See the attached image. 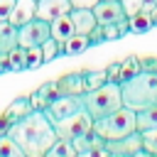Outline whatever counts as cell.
Instances as JSON below:
<instances>
[{
	"mask_svg": "<svg viewBox=\"0 0 157 157\" xmlns=\"http://www.w3.org/2000/svg\"><path fill=\"white\" fill-rule=\"evenodd\" d=\"M5 135L25 152V157H44V152L56 142L54 123L44 115V110L27 113L17 123H12Z\"/></svg>",
	"mask_w": 157,
	"mask_h": 157,
	"instance_id": "6da1fadb",
	"label": "cell"
},
{
	"mask_svg": "<svg viewBox=\"0 0 157 157\" xmlns=\"http://www.w3.org/2000/svg\"><path fill=\"white\" fill-rule=\"evenodd\" d=\"M123 105L132 108L135 113L157 103V71H137L130 78L120 81Z\"/></svg>",
	"mask_w": 157,
	"mask_h": 157,
	"instance_id": "7a4b0ae2",
	"label": "cell"
},
{
	"mask_svg": "<svg viewBox=\"0 0 157 157\" xmlns=\"http://www.w3.org/2000/svg\"><path fill=\"white\" fill-rule=\"evenodd\" d=\"M135 130H137V125H135V110L128 108V105H120L113 113H108L103 118H96L91 132L96 137H101L103 142H108V140L125 137V135H130Z\"/></svg>",
	"mask_w": 157,
	"mask_h": 157,
	"instance_id": "3957f363",
	"label": "cell"
},
{
	"mask_svg": "<svg viewBox=\"0 0 157 157\" xmlns=\"http://www.w3.org/2000/svg\"><path fill=\"white\" fill-rule=\"evenodd\" d=\"M81 98H83L86 113H88L93 120H96V118H103V115H108V113H113L115 108L123 105L120 83H115V81H108V83H103V86H98V88H93V91H86Z\"/></svg>",
	"mask_w": 157,
	"mask_h": 157,
	"instance_id": "277c9868",
	"label": "cell"
},
{
	"mask_svg": "<svg viewBox=\"0 0 157 157\" xmlns=\"http://www.w3.org/2000/svg\"><path fill=\"white\" fill-rule=\"evenodd\" d=\"M54 130H56V137H59V140H69V142H71V140L83 137V135H88V132L93 130V118H91V115L86 113V108H83V110H78V113H74V115L54 123Z\"/></svg>",
	"mask_w": 157,
	"mask_h": 157,
	"instance_id": "5b68a950",
	"label": "cell"
},
{
	"mask_svg": "<svg viewBox=\"0 0 157 157\" xmlns=\"http://www.w3.org/2000/svg\"><path fill=\"white\" fill-rule=\"evenodd\" d=\"M47 37H52V34H49V22H47V20H39V17H32L29 22L20 25V39H17V44H20L22 49H27V47H39Z\"/></svg>",
	"mask_w": 157,
	"mask_h": 157,
	"instance_id": "8992f818",
	"label": "cell"
},
{
	"mask_svg": "<svg viewBox=\"0 0 157 157\" xmlns=\"http://www.w3.org/2000/svg\"><path fill=\"white\" fill-rule=\"evenodd\" d=\"M78 110H83V98L81 96H56L47 105L44 115L52 123H59V120H64V118H69V115H74Z\"/></svg>",
	"mask_w": 157,
	"mask_h": 157,
	"instance_id": "52a82bcc",
	"label": "cell"
},
{
	"mask_svg": "<svg viewBox=\"0 0 157 157\" xmlns=\"http://www.w3.org/2000/svg\"><path fill=\"white\" fill-rule=\"evenodd\" d=\"M103 147H105V152L118 155V157H137V155L142 152V137H140V132L135 130V132H130V135H125V137L103 142Z\"/></svg>",
	"mask_w": 157,
	"mask_h": 157,
	"instance_id": "ba28073f",
	"label": "cell"
},
{
	"mask_svg": "<svg viewBox=\"0 0 157 157\" xmlns=\"http://www.w3.org/2000/svg\"><path fill=\"white\" fill-rule=\"evenodd\" d=\"M93 17L98 25H118V22H128L120 0H98L93 5Z\"/></svg>",
	"mask_w": 157,
	"mask_h": 157,
	"instance_id": "9c48e42d",
	"label": "cell"
},
{
	"mask_svg": "<svg viewBox=\"0 0 157 157\" xmlns=\"http://www.w3.org/2000/svg\"><path fill=\"white\" fill-rule=\"evenodd\" d=\"M59 96H83L86 93V83H83V71H71L64 74L61 78L54 81Z\"/></svg>",
	"mask_w": 157,
	"mask_h": 157,
	"instance_id": "30bf717a",
	"label": "cell"
},
{
	"mask_svg": "<svg viewBox=\"0 0 157 157\" xmlns=\"http://www.w3.org/2000/svg\"><path fill=\"white\" fill-rule=\"evenodd\" d=\"M71 10V2L69 0H37V17L39 20H56L59 15H66Z\"/></svg>",
	"mask_w": 157,
	"mask_h": 157,
	"instance_id": "8fae6325",
	"label": "cell"
},
{
	"mask_svg": "<svg viewBox=\"0 0 157 157\" xmlns=\"http://www.w3.org/2000/svg\"><path fill=\"white\" fill-rule=\"evenodd\" d=\"M69 17L74 22V32L76 34H88L98 22L93 17V10H86V7H71L69 10Z\"/></svg>",
	"mask_w": 157,
	"mask_h": 157,
	"instance_id": "7c38bea8",
	"label": "cell"
},
{
	"mask_svg": "<svg viewBox=\"0 0 157 157\" xmlns=\"http://www.w3.org/2000/svg\"><path fill=\"white\" fill-rule=\"evenodd\" d=\"M49 34H52V39H56L59 42V49H61V44L69 39V37H74L76 32H74V22H71V17H69V12L66 15H59L56 20H52L49 22Z\"/></svg>",
	"mask_w": 157,
	"mask_h": 157,
	"instance_id": "4fadbf2b",
	"label": "cell"
},
{
	"mask_svg": "<svg viewBox=\"0 0 157 157\" xmlns=\"http://www.w3.org/2000/svg\"><path fill=\"white\" fill-rule=\"evenodd\" d=\"M32 17H37V0H15V7L10 12L7 22H12V25L20 27V25L29 22Z\"/></svg>",
	"mask_w": 157,
	"mask_h": 157,
	"instance_id": "5bb4252c",
	"label": "cell"
},
{
	"mask_svg": "<svg viewBox=\"0 0 157 157\" xmlns=\"http://www.w3.org/2000/svg\"><path fill=\"white\" fill-rule=\"evenodd\" d=\"M34 108H32V103H29V96H20V98H15L7 108H5V113H2V120L7 123V125H12V123H17L20 118H25L27 113H32Z\"/></svg>",
	"mask_w": 157,
	"mask_h": 157,
	"instance_id": "9a60e30c",
	"label": "cell"
},
{
	"mask_svg": "<svg viewBox=\"0 0 157 157\" xmlns=\"http://www.w3.org/2000/svg\"><path fill=\"white\" fill-rule=\"evenodd\" d=\"M56 96H59L56 83H54V81H49V83L39 86V88L29 96V103H32V108H34V110H47V105H49Z\"/></svg>",
	"mask_w": 157,
	"mask_h": 157,
	"instance_id": "2e32d148",
	"label": "cell"
},
{
	"mask_svg": "<svg viewBox=\"0 0 157 157\" xmlns=\"http://www.w3.org/2000/svg\"><path fill=\"white\" fill-rule=\"evenodd\" d=\"M135 125H137V132H145V130H157V103L142 108L135 113Z\"/></svg>",
	"mask_w": 157,
	"mask_h": 157,
	"instance_id": "e0dca14e",
	"label": "cell"
},
{
	"mask_svg": "<svg viewBox=\"0 0 157 157\" xmlns=\"http://www.w3.org/2000/svg\"><path fill=\"white\" fill-rule=\"evenodd\" d=\"M17 39H20V27L12 22H0V52L15 49Z\"/></svg>",
	"mask_w": 157,
	"mask_h": 157,
	"instance_id": "ac0fdd59",
	"label": "cell"
},
{
	"mask_svg": "<svg viewBox=\"0 0 157 157\" xmlns=\"http://www.w3.org/2000/svg\"><path fill=\"white\" fill-rule=\"evenodd\" d=\"M91 47V42H88V34H74V37H69L64 44H61V54H66V56H74V54H81V52H86Z\"/></svg>",
	"mask_w": 157,
	"mask_h": 157,
	"instance_id": "d6986e66",
	"label": "cell"
},
{
	"mask_svg": "<svg viewBox=\"0 0 157 157\" xmlns=\"http://www.w3.org/2000/svg\"><path fill=\"white\" fill-rule=\"evenodd\" d=\"M44 157H78V152H76L74 142H69V140H59V137H56V142L44 152Z\"/></svg>",
	"mask_w": 157,
	"mask_h": 157,
	"instance_id": "ffe728a7",
	"label": "cell"
},
{
	"mask_svg": "<svg viewBox=\"0 0 157 157\" xmlns=\"http://www.w3.org/2000/svg\"><path fill=\"white\" fill-rule=\"evenodd\" d=\"M83 83H86V91H93V88L108 83V71L105 69H86L83 71Z\"/></svg>",
	"mask_w": 157,
	"mask_h": 157,
	"instance_id": "44dd1931",
	"label": "cell"
},
{
	"mask_svg": "<svg viewBox=\"0 0 157 157\" xmlns=\"http://www.w3.org/2000/svg\"><path fill=\"white\" fill-rule=\"evenodd\" d=\"M128 29H130V32H137V34L150 32V29H152V17H150L147 12H137V15L128 17Z\"/></svg>",
	"mask_w": 157,
	"mask_h": 157,
	"instance_id": "7402d4cb",
	"label": "cell"
},
{
	"mask_svg": "<svg viewBox=\"0 0 157 157\" xmlns=\"http://www.w3.org/2000/svg\"><path fill=\"white\" fill-rule=\"evenodd\" d=\"M44 64V56H42V47H27L25 49V69H39Z\"/></svg>",
	"mask_w": 157,
	"mask_h": 157,
	"instance_id": "603a6c76",
	"label": "cell"
},
{
	"mask_svg": "<svg viewBox=\"0 0 157 157\" xmlns=\"http://www.w3.org/2000/svg\"><path fill=\"white\" fill-rule=\"evenodd\" d=\"M7 61H10V71H25V49L17 44L15 49L7 52Z\"/></svg>",
	"mask_w": 157,
	"mask_h": 157,
	"instance_id": "cb8c5ba5",
	"label": "cell"
},
{
	"mask_svg": "<svg viewBox=\"0 0 157 157\" xmlns=\"http://www.w3.org/2000/svg\"><path fill=\"white\" fill-rule=\"evenodd\" d=\"M0 157H25V152L7 135H0Z\"/></svg>",
	"mask_w": 157,
	"mask_h": 157,
	"instance_id": "d4e9b609",
	"label": "cell"
},
{
	"mask_svg": "<svg viewBox=\"0 0 157 157\" xmlns=\"http://www.w3.org/2000/svg\"><path fill=\"white\" fill-rule=\"evenodd\" d=\"M39 47H42L44 64H47V61H52V59H56V56L61 54V49H59V42H56V39H52V37H47V39H44Z\"/></svg>",
	"mask_w": 157,
	"mask_h": 157,
	"instance_id": "484cf974",
	"label": "cell"
},
{
	"mask_svg": "<svg viewBox=\"0 0 157 157\" xmlns=\"http://www.w3.org/2000/svg\"><path fill=\"white\" fill-rule=\"evenodd\" d=\"M140 137H142V152L157 157V130H145L140 132Z\"/></svg>",
	"mask_w": 157,
	"mask_h": 157,
	"instance_id": "4316f807",
	"label": "cell"
},
{
	"mask_svg": "<svg viewBox=\"0 0 157 157\" xmlns=\"http://www.w3.org/2000/svg\"><path fill=\"white\" fill-rule=\"evenodd\" d=\"M137 71H142V69H140V59H137V56L123 59V74H120V81H123V78H130V76H135Z\"/></svg>",
	"mask_w": 157,
	"mask_h": 157,
	"instance_id": "83f0119b",
	"label": "cell"
},
{
	"mask_svg": "<svg viewBox=\"0 0 157 157\" xmlns=\"http://www.w3.org/2000/svg\"><path fill=\"white\" fill-rule=\"evenodd\" d=\"M120 5H123V12H125V17H132V15H137V12L142 10L145 0H120Z\"/></svg>",
	"mask_w": 157,
	"mask_h": 157,
	"instance_id": "f1b7e54d",
	"label": "cell"
},
{
	"mask_svg": "<svg viewBox=\"0 0 157 157\" xmlns=\"http://www.w3.org/2000/svg\"><path fill=\"white\" fill-rule=\"evenodd\" d=\"M88 42H91V47H96V44H103V42H105V34H103V25H96V27L88 32Z\"/></svg>",
	"mask_w": 157,
	"mask_h": 157,
	"instance_id": "f546056e",
	"label": "cell"
},
{
	"mask_svg": "<svg viewBox=\"0 0 157 157\" xmlns=\"http://www.w3.org/2000/svg\"><path fill=\"white\" fill-rule=\"evenodd\" d=\"M108 81H115V83H120V74H123V61H113L108 69Z\"/></svg>",
	"mask_w": 157,
	"mask_h": 157,
	"instance_id": "4dcf8cb0",
	"label": "cell"
},
{
	"mask_svg": "<svg viewBox=\"0 0 157 157\" xmlns=\"http://www.w3.org/2000/svg\"><path fill=\"white\" fill-rule=\"evenodd\" d=\"M12 7H15V0H0V22H7L10 20Z\"/></svg>",
	"mask_w": 157,
	"mask_h": 157,
	"instance_id": "1f68e13d",
	"label": "cell"
},
{
	"mask_svg": "<svg viewBox=\"0 0 157 157\" xmlns=\"http://www.w3.org/2000/svg\"><path fill=\"white\" fill-rule=\"evenodd\" d=\"M140 69H142V71H157V56H145V59H140Z\"/></svg>",
	"mask_w": 157,
	"mask_h": 157,
	"instance_id": "d6a6232c",
	"label": "cell"
},
{
	"mask_svg": "<svg viewBox=\"0 0 157 157\" xmlns=\"http://www.w3.org/2000/svg\"><path fill=\"white\" fill-rule=\"evenodd\" d=\"M71 2V7H86V10H93V5L98 2V0H69Z\"/></svg>",
	"mask_w": 157,
	"mask_h": 157,
	"instance_id": "836d02e7",
	"label": "cell"
},
{
	"mask_svg": "<svg viewBox=\"0 0 157 157\" xmlns=\"http://www.w3.org/2000/svg\"><path fill=\"white\" fill-rule=\"evenodd\" d=\"M150 17H152V27H157V7L152 10V15H150Z\"/></svg>",
	"mask_w": 157,
	"mask_h": 157,
	"instance_id": "e575fe53",
	"label": "cell"
}]
</instances>
